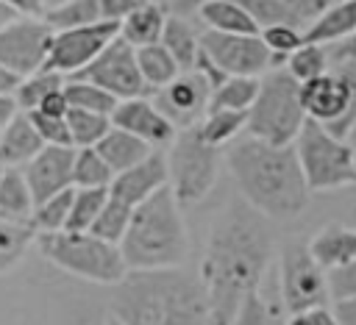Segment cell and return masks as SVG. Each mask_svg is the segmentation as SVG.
Listing matches in <instances>:
<instances>
[{
  "mask_svg": "<svg viewBox=\"0 0 356 325\" xmlns=\"http://www.w3.org/2000/svg\"><path fill=\"white\" fill-rule=\"evenodd\" d=\"M270 258L273 233L267 217L253 211L245 200L225 206L209 231L200 261V281L209 294L211 325H234L245 297L259 292Z\"/></svg>",
  "mask_w": 356,
  "mask_h": 325,
  "instance_id": "1",
  "label": "cell"
},
{
  "mask_svg": "<svg viewBox=\"0 0 356 325\" xmlns=\"http://www.w3.org/2000/svg\"><path fill=\"white\" fill-rule=\"evenodd\" d=\"M225 164L242 200L267 219L298 217L312 197L295 144H270L261 139H239L225 150Z\"/></svg>",
  "mask_w": 356,
  "mask_h": 325,
  "instance_id": "2",
  "label": "cell"
},
{
  "mask_svg": "<svg viewBox=\"0 0 356 325\" xmlns=\"http://www.w3.org/2000/svg\"><path fill=\"white\" fill-rule=\"evenodd\" d=\"M111 314L125 325H211L200 275L181 267L131 269L111 292Z\"/></svg>",
  "mask_w": 356,
  "mask_h": 325,
  "instance_id": "3",
  "label": "cell"
},
{
  "mask_svg": "<svg viewBox=\"0 0 356 325\" xmlns=\"http://www.w3.org/2000/svg\"><path fill=\"white\" fill-rule=\"evenodd\" d=\"M120 250L128 269H164L184 264L189 236L181 203L175 200L170 183L134 208Z\"/></svg>",
  "mask_w": 356,
  "mask_h": 325,
  "instance_id": "4",
  "label": "cell"
},
{
  "mask_svg": "<svg viewBox=\"0 0 356 325\" xmlns=\"http://www.w3.org/2000/svg\"><path fill=\"white\" fill-rule=\"evenodd\" d=\"M36 247L50 264L89 283L117 286L131 272L120 244H111L89 231L36 233Z\"/></svg>",
  "mask_w": 356,
  "mask_h": 325,
  "instance_id": "5",
  "label": "cell"
},
{
  "mask_svg": "<svg viewBox=\"0 0 356 325\" xmlns=\"http://www.w3.org/2000/svg\"><path fill=\"white\" fill-rule=\"evenodd\" d=\"M300 83L286 67H273L259 78V94L248 111V136L270 144H292L306 122Z\"/></svg>",
  "mask_w": 356,
  "mask_h": 325,
  "instance_id": "6",
  "label": "cell"
},
{
  "mask_svg": "<svg viewBox=\"0 0 356 325\" xmlns=\"http://www.w3.org/2000/svg\"><path fill=\"white\" fill-rule=\"evenodd\" d=\"M292 144L312 192H334L356 183V147L323 122L306 119Z\"/></svg>",
  "mask_w": 356,
  "mask_h": 325,
  "instance_id": "7",
  "label": "cell"
},
{
  "mask_svg": "<svg viewBox=\"0 0 356 325\" xmlns=\"http://www.w3.org/2000/svg\"><path fill=\"white\" fill-rule=\"evenodd\" d=\"M167 169H170V189L175 200L181 206H195L217 183L220 147L209 144L200 136L197 125L184 128L167 147Z\"/></svg>",
  "mask_w": 356,
  "mask_h": 325,
  "instance_id": "8",
  "label": "cell"
},
{
  "mask_svg": "<svg viewBox=\"0 0 356 325\" xmlns=\"http://www.w3.org/2000/svg\"><path fill=\"white\" fill-rule=\"evenodd\" d=\"M278 289H281V306L286 314L317 308L331 300L328 272L314 261V256L309 253V244H298V242H289L281 247Z\"/></svg>",
  "mask_w": 356,
  "mask_h": 325,
  "instance_id": "9",
  "label": "cell"
},
{
  "mask_svg": "<svg viewBox=\"0 0 356 325\" xmlns=\"http://www.w3.org/2000/svg\"><path fill=\"white\" fill-rule=\"evenodd\" d=\"M53 28L42 17H14L0 28V67L19 78L44 69Z\"/></svg>",
  "mask_w": 356,
  "mask_h": 325,
  "instance_id": "10",
  "label": "cell"
},
{
  "mask_svg": "<svg viewBox=\"0 0 356 325\" xmlns=\"http://www.w3.org/2000/svg\"><path fill=\"white\" fill-rule=\"evenodd\" d=\"M70 78L92 81L100 89H106L108 94H114L117 100L145 97L150 92V86L145 83L139 64H136V47L128 44L122 36H117L89 67H83L81 72H75Z\"/></svg>",
  "mask_w": 356,
  "mask_h": 325,
  "instance_id": "11",
  "label": "cell"
},
{
  "mask_svg": "<svg viewBox=\"0 0 356 325\" xmlns=\"http://www.w3.org/2000/svg\"><path fill=\"white\" fill-rule=\"evenodd\" d=\"M200 50L225 72L242 78H261L275 67V56L267 50L259 33H217L206 31L200 36Z\"/></svg>",
  "mask_w": 356,
  "mask_h": 325,
  "instance_id": "12",
  "label": "cell"
},
{
  "mask_svg": "<svg viewBox=\"0 0 356 325\" xmlns=\"http://www.w3.org/2000/svg\"><path fill=\"white\" fill-rule=\"evenodd\" d=\"M117 36H120V25L108 22V19L95 22V25L53 31L50 56H47L44 69H53L61 75H75L83 67H89Z\"/></svg>",
  "mask_w": 356,
  "mask_h": 325,
  "instance_id": "13",
  "label": "cell"
},
{
  "mask_svg": "<svg viewBox=\"0 0 356 325\" xmlns=\"http://www.w3.org/2000/svg\"><path fill=\"white\" fill-rule=\"evenodd\" d=\"M209 100H211V83L197 69H186L175 81L153 92V103L178 131L197 125L209 111Z\"/></svg>",
  "mask_w": 356,
  "mask_h": 325,
  "instance_id": "14",
  "label": "cell"
},
{
  "mask_svg": "<svg viewBox=\"0 0 356 325\" xmlns=\"http://www.w3.org/2000/svg\"><path fill=\"white\" fill-rule=\"evenodd\" d=\"M111 125L122 128L134 136H139L142 142H147L150 147L161 150L170 147L172 139L178 136V128L161 114V108L145 94V97H128L120 100L117 108L111 111Z\"/></svg>",
  "mask_w": 356,
  "mask_h": 325,
  "instance_id": "15",
  "label": "cell"
},
{
  "mask_svg": "<svg viewBox=\"0 0 356 325\" xmlns=\"http://www.w3.org/2000/svg\"><path fill=\"white\" fill-rule=\"evenodd\" d=\"M72 164H75V147L64 144H44L25 167V181L33 192L36 206L44 203L47 197L72 189Z\"/></svg>",
  "mask_w": 356,
  "mask_h": 325,
  "instance_id": "16",
  "label": "cell"
},
{
  "mask_svg": "<svg viewBox=\"0 0 356 325\" xmlns=\"http://www.w3.org/2000/svg\"><path fill=\"white\" fill-rule=\"evenodd\" d=\"M300 100L309 119H317L325 128H334L348 111V83L339 75V69L331 67L323 75L300 83Z\"/></svg>",
  "mask_w": 356,
  "mask_h": 325,
  "instance_id": "17",
  "label": "cell"
},
{
  "mask_svg": "<svg viewBox=\"0 0 356 325\" xmlns=\"http://www.w3.org/2000/svg\"><path fill=\"white\" fill-rule=\"evenodd\" d=\"M170 183V169H167V156L161 150H153L145 161H139L136 167L117 172L108 192L111 197L128 203L131 208H136L139 203H145L147 197H153L159 189H164Z\"/></svg>",
  "mask_w": 356,
  "mask_h": 325,
  "instance_id": "18",
  "label": "cell"
},
{
  "mask_svg": "<svg viewBox=\"0 0 356 325\" xmlns=\"http://www.w3.org/2000/svg\"><path fill=\"white\" fill-rule=\"evenodd\" d=\"M42 147H44V142L25 111H19L0 131V164L3 167H19L22 169Z\"/></svg>",
  "mask_w": 356,
  "mask_h": 325,
  "instance_id": "19",
  "label": "cell"
},
{
  "mask_svg": "<svg viewBox=\"0 0 356 325\" xmlns=\"http://www.w3.org/2000/svg\"><path fill=\"white\" fill-rule=\"evenodd\" d=\"M309 253L325 272L345 267L348 261L356 258V228H345L337 222L320 228L309 242Z\"/></svg>",
  "mask_w": 356,
  "mask_h": 325,
  "instance_id": "20",
  "label": "cell"
},
{
  "mask_svg": "<svg viewBox=\"0 0 356 325\" xmlns=\"http://www.w3.org/2000/svg\"><path fill=\"white\" fill-rule=\"evenodd\" d=\"M353 33H356V0H337L303 31V39L328 47L345 42Z\"/></svg>",
  "mask_w": 356,
  "mask_h": 325,
  "instance_id": "21",
  "label": "cell"
},
{
  "mask_svg": "<svg viewBox=\"0 0 356 325\" xmlns=\"http://www.w3.org/2000/svg\"><path fill=\"white\" fill-rule=\"evenodd\" d=\"M192 11L206 25V31H217V33H259L256 19L248 14V8L239 0H200Z\"/></svg>",
  "mask_w": 356,
  "mask_h": 325,
  "instance_id": "22",
  "label": "cell"
},
{
  "mask_svg": "<svg viewBox=\"0 0 356 325\" xmlns=\"http://www.w3.org/2000/svg\"><path fill=\"white\" fill-rule=\"evenodd\" d=\"M95 150L106 158V164H108V167L114 169V175H117V172H125V169L136 167L139 161H145L156 147H150V144L142 142L139 136H134V133H128V131L111 125V131L95 144Z\"/></svg>",
  "mask_w": 356,
  "mask_h": 325,
  "instance_id": "23",
  "label": "cell"
},
{
  "mask_svg": "<svg viewBox=\"0 0 356 325\" xmlns=\"http://www.w3.org/2000/svg\"><path fill=\"white\" fill-rule=\"evenodd\" d=\"M33 192L19 167H6L0 178V219L8 222H31L33 219Z\"/></svg>",
  "mask_w": 356,
  "mask_h": 325,
  "instance_id": "24",
  "label": "cell"
},
{
  "mask_svg": "<svg viewBox=\"0 0 356 325\" xmlns=\"http://www.w3.org/2000/svg\"><path fill=\"white\" fill-rule=\"evenodd\" d=\"M167 6L164 3H145L142 8H136L131 17H125L120 22V36L134 44V47H145V44H159L161 42V33H164V25H167Z\"/></svg>",
  "mask_w": 356,
  "mask_h": 325,
  "instance_id": "25",
  "label": "cell"
},
{
  "mask_svg": "<svg viewBox=\"0 0 356 325\" xmlns=\"http://www.w3.org/2000/svg\"><path fill=\"white\" fill-rule=\"evenodd\" d=\"M161 44L170 50V56L178 61V67L184 72L186 69H195V61L200 56V36L184 19V14H172L170 11L167 25H164V33H161Z\"/></svg>",
  "mask_w": 356,
  "mask_h": 325,
  "instance_id": "26",
  "label": "cell"
},
{
  "mask_svg": "<svg viewBox=\"0 0 356 325\" xmlns=\"http://www.w3.org/2000/svg\"><path fill=\"white\" fill-rule=\"evenodd\" d=\"M136 64H139V72H142L145 83L150 86V92H159L161 86H167L170 81H175L184 72L161 42L136 47Z\"/></svg>",
  "mask_w": 356,
  "mask_h": 325,
  "instance_id": "27",
  "label": "cell"
},
{
  "mask_svg": "<svg viewBox=\"0 0 356 325\" xmlns=\"http://www.w3.org/2000/svg\"><path fill=\"white\" fill-rule=\"evenodd\" d=\"M245 128H248V111H231V108H209L206 117L197 122L200 136L214 147H228Z\"/></svg>",
  "mask_w": 356,
  "mask_h": 325,
  "instance_id": "28",
  "label": "cell"
},
{
  "mask_svg": "<svg viewBox=\"0 0 356 325\" xmlns=\"http://www.w3.org/2000/svg\"><path fill=\"white\" fill-rule=\"evenodd\" d=\"M42 19L53 31H67V28H81V25H95L103 22L100 14V0H64L42 14Z\"/></svg>",
  "mask_w": 356,
  "mask_h": 325,
  "instance_id": "29",
  "label": "cell"
},
{
  "mask_svg": "<svg viewBox=\"0 0 356 325\" xmlns=\"http://www.w3.org/2000/svg\"><path fill=\"white\" fill-rule=\"evenodd\" d=\"M259 94V78H242L228 75L220 86L211 89L209 108H231V111H250L253 100Z\"/></svg>",
  "mask_w": 356,
  "mask_h": 325,
  "instance_id": "30",
  "label": "cell"
},
{
  "mask_svg": "<svg viewBox=\"0 0 356 325\" xmlns=\"http://www.w3.org/2000/svg\"><path fill=\"white\" fill-rule=\"evenodd\" d=\"M111 181H114V169L95 147H75V164H72L75 189H100V186H111Z\"/></svg>",
  "mask_w": 356,
  "mask_h": 325,
  "instance_id": "31",
  "label": "cell"
},
{
  "mask_svg": "<svg viewBox=\"0 0 356 325\" xmlns=\"http://www.w3.org/2000/svg\"><path fill=\"white\" fill-rule=\"evenodd\" d=\"M33 242H36V228L31 222L0 219V275L17 267Z\"/></svg>",
  "mask_w": 356,
  "mask_h": 325,
  "instance_id": "32",
  "label": "cell"
},
{
  "mask_svg": "<svg viewBox=\"0 0 356 325\" xmlns=\"http://www.w3.org/2000/svg\"><path fill=\"white\" fill-rule=\"evenodd\" d=\"M64 94L70 100V108H81V111H95V114H108L117 108V97L108 94L106 89H100L92 81H81V78H70L64 81Z\"/></svg>",
  "mask_w": 356,
  "mask_h": 325,
  "instance_id": "33",
  "label": "cell"
},
{
  "mask_svg": "<svg viewBox=\"0 0 356 325\" xmlns=\"http://www.w3.org/2000/svg\"><path fill=\"white\" fill-rule=\"evenodd\" d=\"M67 125H70L72 147H95V144L111 131V117H108V114H95V111L70 108V111H67Z\"/></svg>",
  "mask_w": 356,
  "mask_h": 325,
  "instance_id": "34",
  "label": "cell"
},
{
  "mask_svg": "<svg viewBox=\"0 0 356 325\" xmlns=\"http://www.w3.org/2000/svg\"><path fill=\"white\" fill-rule=\"evenodd\" d=\"M72 194H75V186L72 189H64L53 197H47L44 203H39L33 208V219L31 225L36 228V233H56V231H67V222H70V211H72Z\"/></svg>",
  "mask_w": 356,
  "mask_h": 325,
  "instance_id": "35",
  "label": "cell"
},
{
  "mask_svg": "<svg viewBox=\"0 0 356 325\" xmlns=\"http://www.w3.org/2000/svg\"><path fill=\"white\" fill-rule=\"evenodd\" d=\"M64 86V75L61 72H53V69H39L28 78L19 81V86L14 89V97L19 103L22 111H33L42 106V100L53 92H58Z\"/></svg>",
  "mask_w": 356,
  "mask_h": 325,
  "instance_id": "36",
  "label": "cell"
},
{
  "mask_svg": "<svg viewBox=\"0 0 356 325\" xmlns=\"http://www.w3.org/2000/svg\"><path fill=\"white\" fill-rule=\"evenodd\" d=\"M328 64H331L328 50H325L323 44H312V42H303V44H300L295 53H289L286 61H284L286 72H289L298 83H306V81L323 75V72L328 69Z\"/></svg>",
  "mask_w": 356,
  "mask_h": 325,
  "instance_id": "37",
  "label": "cell"
},
{
  "mask_svg": "<svg viewBox=\"0 0 356 325\" xmlns=\"http://www.w3.org/2000/svg\"><path fill=\"white\" fill-rule=\"evenodd\" d=\"M131 214H134V208L128 203H122V200H117V197L108 194V200H106L103 211L97 214L95 225L89 228V233H95V236H100V239H106L111 244H120L122 236H125V231H128Z\"/></svg>",
  "mask_w": 356,
  "mask_h": 325,
  "instance_id": "38",
  "label": "cell"
},
{
  "mask_svg": "<svg viewBox=\"0 0 356 325\" xmlns=\"http://www.w3.org/2000/svg\"><path fill=\"white\" fill-rule=\"evenodd\" d=\"M108 194H111L108 186H100V189H75L67 231H89L95 225L97 214L103 211Z\"/></svg>",
  "mask_w": 356,
  "mask_h": 325,
  "instance_id": "39",
  "label": "cell"
},
{
  "mask_svg": "<svg viewBox=\"0 0 356 325\" xmlns=\"http://www.w3.org/2000/svg\"><path fill=\"white\" fill-rule=\"evenodd\" d=\"M261 42L267 44V50L275 56V67L286 61L289 53H295L306 39H303V31L300 28H292V25H270V28H261L259 31Z\"/></svg>",
  "mask_w": 356,
  "mask_h": 325,
  "instance_id": "40",
  "label": "cell"
},
{
  "mask_svg": "<svg viewBox=\"0 0 356 325\" xmlns=\"http://www.w3.org/2000/svg\"><path fill=\"white\" fill-rule=\"evenodd\" d=\"M234 325H286V319L281 317L275 303H270L259 292H253V294L245 297Z\"/></svg>",
  "mask_w": 356,
  "mask_h": 325,
  "instance_id": "41",
  "label": "cell"
},
{
  "mask_svg": "<svg viewBox=\"0 0 356 325\" xmlns=\"http://www.w3.org/2000/svg\"><path fill=\"white\" fill-rule=\"evenodd\" d=\"M33 122V128L39 131L42 142L44 144H64V147H72V136H70V125H67V117H53V114H44V111H25Z\"/></svg>",
  "mask_w": 356,
  "mask_h": 325,
  "instance_id": "42",
  "label": "cell"
},
{
  "mask_svg": "<svg viewBox=\"0 0 356 325\" xmlns=\"http://www.w3.org/2000/svg\"><path fill=\"white\" fill-rule=\"evenodd\" d=\"M334 69H339V75H342L345 83H348V111H345V117H342L334 128H328V131L337 133V136H342V139H348V131H350V125L356 122V61H339V64H334Z\"/></svg>",
  "mask_w": 356,
  "mask_h": 325,
  "instance_id": "43",
  "label": "cell"
},
{
  "mask_svg": "<svg viewBox=\"0 0 356 325\" xmlns=\"http://www.w3.org/2000/svg\"><path fill=\"white\" fill-rule=\"evenodd\" d=\"M281 3H284V8L289 11L292 22H295L300 31H306L334 0H281Z\"/></svg>",
  "mask_w": 356,
  "mask_h": 325,
  "instance_id": "44",
  "label": "cell"
},
{
  "mask_svg": "<svg viewBox=\"0 0 356 325\" xmlns=\"http://www.w3.org/2000/svg\"><path fill=\"white\" fill-rule=\"evenodd\" d=\"M328 292H331V300L356 297V258L348 261L345 267L328 269Z\"/></svg>",
  "mask_w": 356,
  "mask_h": 325,
  "instance_id": "45",
  "label": "cell"
},
{
  "mask_svg": "<svg viewBox=\"0 0 356 325\" xmlns=\"http://www.w3.org/2000/svg\"><path fill=\"white\" fill-rule=\"evenodd\" d=\"M145 3H150V0H100V14H103V19L120 25L125 17H131Z\"/></svg>",
  "mask_w": 356,
  "mask_h": 325,
  "instance_id": "46",
  "label": "cell"
},
{
  "mask_svg": "<svg viewBox=\"0 0 356 325\" xmlns=\"http://www.w3.org/2000/svg\"><path fill=\"white\" fill-rule=\"evenodd\" d=\"M286 325H339V322L331 308L317 306V308H306L298 314H286Z\"/></svg>",
  "mask_w": 356,
  "mask_h": 325,
  "instance_id": "47",
  "label": "cell"
},
{
  "mask_svg": "<svg viewBox=\"0 0 356 325\" xmlns=\"http://www.w3.org/2000/svg\"><path fill=\"white\" fill-rule=\"evenodd\" d=\"M33 111H44V114H53V117H67V111H70V100H67V94H64V86H61L58 92L47 94V97L42 100V106L33 108Z\"/></svg>",
  "mask_w": 356,
  "mask_h": 325,
  "instance_id": "48",
  "label": "cell"
},
{
  "mask_svg": "<svg viewBox=\"0 0 356 325\" xmlns=\"http://www.w3.org/2000/svg\"><path fill=\"white\" fill-rule=\"evenodd\" d=\"M328 58H331V64H339V61H356V33H353V36H348L345 42L331 44Z\"/></svg>",
  "mask_w": 356,
  "mask_h": 325,
  "instance_id": "49",
  "label": "cell"
},
{
  "mask_svg": "<svg viewBox=\"0 0 356 325\" xmlns=\"http://www.w3.org/2000/svg\"><path fill=\"white\" fill-rule=\"evenodd\" d=\"M0 3L8 6L19 17H42L44 14V3L42 0H0Z\"/></svg>",
  "mask_w": 356,
  "mask_h": 325,
  "instance_id": "50",
  "label": "cell"
},
{
  "mask_svg": "<svg viewBox=\"0 0 356 325\" xmlns=\"http://www.w3.org/2000/svg\"><path fill=\"white\" fill-rule=\"evenodd\" d=\"M334 303V317L339 325H356V297H345V300H331Z\"/></svg>",
  "mask_w": 356,
  "mask_h": 325,
  "instance_id": "51",
  "label": "cell"
},
{
  "mask_svg": "<svg viewBox=\"0 0 356 325\" xmlns=\"http://www.w3.org/2000/svg\"><path fill=\"white\" fill-rule=\"evenodd\" d=\"M22 108H19V103H17V97H14V92H8V94H0V131L19 114Z\"/></svg>",
  "mask_w": 356,
  "mask_h": 325,
  "instance_id": "52",
  "label": "cell"
},
{
  "mask_svg": "<svg viewBox=\"0 0 356 325\" xmlns=\"http://www.w3.org/2000/svg\"><path fill=\"white\" fill-rule=\"evenodd\" d=\"M19 75H14L11 69H6V67H0V94H8V92H14L17 86H19Z\"/></svg>",
  "mask_w": 356,
  "mask_h": 325,
  "instance_id": "53",
  "label": "cell"
},
{
  "mask_svg": "<svg viewBox=\"0 0 356 325\" xmlns=\"http://www.w3.org/2000/svg\"><path fill=\"white\" fill-rule=\"evenodd\" d=\"M197 3H200V0H172L170 6H167V3H164V6H167V11H172V14H186V11H192Z\"/></svg>",
  "mask_w": 356,
  "mask_h": 325,
  "instance_id": "54",
  "label": "cell"
},
{
  "mask_svg": "<svg viewBox=\"0 0 356 325\" xmlns=\"http://www.w3.org/2000/svg\"><path fill=\"white\" fill-rule=\"evenodd\" d=\"M14 17H19V14H14V11L8 8V6H3V3H0V28H3L6 22H11Z\"/></svg>",
  "mask_w": 356,
  "mask_h": 325,
  "instance_id": "55",
  "label": "cell"
},
{
  "mask_svg": "<svg viewBox=\"0 0 356 325\" xmlns=\"http://www.w3.org/2000/svg\"><path fill=\"white\" fill-rule=\"evenodd\" d=\"M106 325H125V322H122L120 317H114V314L108 311V317H106Z\"/></svg>",
  "mask_w": 356,
  "mask_h": 325,
  "instance_id": "56",
  "label": "cell"
},
{
  "mask_svg": "<svg viewBox=\"0 0 356 325\" xmlns=\"http://www.w3.org/2000/svg\"><path fill=\"white\" fill-rule=\"evenodd\" d=\"M348 142L356 147V122H353V125H350V131H348Z\"/></svg>",
  "mask_w": 356,
  "mask_h": 325,
  "instance_id": "57",
  "label": "cell"
},
{
  "mask_svg": "<svg viewBox=\"0 0 356 325\" xmlns=\"http://www.w3.org/2000/svg\"><path fill=\"white\" fill-rule=\"evenodd\" d=\"M42 3H44V11H47V8H53V6H58V3H64V0H42Z\"/></svg>",
  "mask_w": 356,
  "mask_h": 325,
  "instance_id": "58",
  "label": "cell"
},
{
  "mask_svg": "<svg viewBox=\"0 0 356 325\" xmlns=\"http://www.w3.org/2000/svg\"><path fill=\"white\" fill-rule=\"evenodd\" d=\"M3 169H6V167H3V164H0V178H3Z\"/></svg>",
  "mask_w": 356,
  "mask_h": 325,
  "instance_id": "59",
  "label": "cell"
},
{
  "mask_svg": "<svg viewBox=\"0 0 356 325\" xmlns=\"http://www.w3.org/2000/svg\"><path fill=\"white\" fill-rule=\"evenodd\" d=\"M334 3H337V0H334Z\"/></svg>",
  "mask_w": 356,
  "mask_h": 325,
  "instance_id": "60",
  "label": "cell"
},
{
  "mask_svg": "<svg viewBox=\"0 0 356 325\" xmlns=\"http://www.w3.org/2000/svg\"><path fill=\"white\" fill-rule=\"evenodd\" d=\"M170 3H172V0H170Z\"/></svg>",
  "mask_w": 356,
  "mask_h": 325,
  "instance_id": "61",
  "label": "cell"
}]
</instances>
